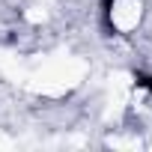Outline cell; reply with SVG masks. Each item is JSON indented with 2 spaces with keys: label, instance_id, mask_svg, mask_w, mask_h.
Segmentation results:
<instances>
[{
  "label": "cell",
  "instance_id": "cell-1",
  "mask_svg": "<svg viewBox=\"0 0 152 152\" xmlns=\"http://www.w3.org/2000/svg\"><path fill=\"white\" fill-rule=\"evenodd\" d=\"M134 81H137V90H143V93L152 99V75H143V72H140Z\"/></svg>",
  "mask_w": 152,
  "mask_h": 152
}]
</instances>
